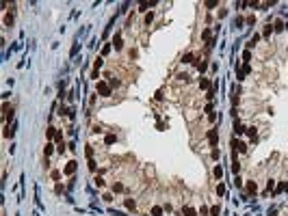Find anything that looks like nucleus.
<instances>
[{
    "mask_svg": "<svg viewBox=\"0 0 288 216\" xmlns=\"http://www.w3.org/2000/svg\"><path fill=\"white\" fill-rule=\"evenodd\" d=\"M108 84H111V87H119V80H115V78H108Z\"/></svg>",
    "mask_w": 288,
    "mask_h": 216,
    "instance_id": "f704fd0d",
    "label": "nucleus"
},
{
    "mask_svg": "<svg viewBox=\"0 0 288 216\" xmlns=\"http://www.w3.org/2000/svg\"><path fill=\"white\" fill-rule=\"evenodd\" d=\"M85 153H87V158H89V160H91V158H93V147H91V145H87V149H85Z\"/></svg>",
    "mask_w": 288,
    "mask_h": 216,
    "instance_id": "b1692460",
    "label": "nucleus"
},
{
    "mask_svg": "<svg viewBox=\"0 0 288 216\" xmlns=\"http://www.w3.org/2000/svg\"><path fill=\"white\" fill-rule=\"evenodd\" d=\"M126 207L128 210H134V207H137V201H134V199H126Z\"/></svg>",
    "mask_w": 288,
    "mask_h": 216,
    "instance_id": "a211bd4d",
    "label": "nucleus"
},
{
    "mask_svg": "<svg viewBox=\"0 0 288 216\" xmlns=\"http://www.w3.org/2000/svg\"><path fill=\"white\" fill-rule=\"evenodd\" d=\"M102 65H104V59H102V56H98V59L93 61V69H100Z\"/></svg>",
    "mask_w": 288,
    "mask_h": 216,
    "instance_id": "4468645a",
    "label": "nucleus"
},
{
    "mask_svg": "<svg viewBox=\"0 0 288 216\" xmlns=\"http://www.w3.org/2000/svg\"><path fill=\"white\" fill-rule=\"evenodd\" d=\"M215 177H217V179H221V177H223V169H221V164H217V167H215Z\"/></svg>",
    "mask_w": 288,
    "mask_h": 216,
    "instance_id": "dca6fc26",
    "label": "nucleus"
},
{
    "mask_svg": "<svg viewBox=\"0 0 288 216\" xmlns=\"http://www.w3.org/2000/svg\"><path fill=\"white\" fill-rule=\"evenodd\" d=\"M95 184H98V186L102 188V186H104V179H102V177H95Z\"/></svg>",
    "mask_w": 288,
    "mask_h": 216,
    "instance_id": "ea45409f",
    "label": "nucleus"
},
{
    "mask_svg": "<svg viewBox=\"0 0 288 216\" xmlns=\"http://www.w3.org/2000/svg\"><path fill=\"white\" fill-rule=\"evenodd\" d=\"M113 45H115V50H122V48H124L122 35H115V37H113Z\"/></svg>",
    "mask_w": 288,
    "mask_h": 216,
    "instance_id": "39448f33",
    "label": "nucleus"
},
{
    "mask_svg": "<svg viewBox=\"0 0 288 216\" xmlns=\"http://www.w3.org/2000/svg\"><path fill=\"white\" fill-rule=\"evenodd\" d=\"M182 63H193V54H184V56H182Z\"/></svg>",
    "mask_w": 288,
    "mask_h": 216,
    "instance_id": "412c9836",
    "label": "nucleus"
},
{
    "mask_svg": "<svg viewBox=\"0 0 288 216\" xmlns=\"http://www.w3.org/2000/svg\"><path fill=\"white\" fill-rule=\"evenodd\" d=\"M108 212H111L113 216H128V214H124V212H119V210H113V207H111V210H108Z\"/></svg>",
    "mask_w": 288,
    "mask_h": 216,
    "instance_id": "cd10ccee",
    "label": "nucleus"
},
{
    "mask_svg": "<svg viewBox=\"0 0 288 216\" xmlns=\"http://www.w3.org/2000/svg\"><path fill=\"white\" fill-rule=\"evenodd\" d=\"M238 71H240V74H245V76H247V74H249V71H251V65H249V63H245V65H243V67H240V69H238Z\"/></svg>",
    "mask_w": 288,
    "mask_h": 216,
    "instance_id": "f3484780",
    "label": "nucleus"
},
{
    "mask_svg": "<svg viewBox=\"0 0 288 216\" xmlns=\"http://www.w3.org/2000/svg\"><path fill=\"white\" fill-rule=\"evenodd\" d=\"M152 216H162V207L160 205H154V207H152Z\"/></svg>",
    "mask_w": 288,
    "mask_h": 216,
    "instance_id": "2eb2a0df",
    "label": "nucleus"
},
{
    "mask_svg": "<svg viewBox=\"0 0 288 216\" xmlns=\"http://www.w3.org/2000/svg\"><path fill=\"white\" fill-rule=\"evenodd\" d=\"M260 41V35H254V37H251V39H249V43H247V48H254L256 43H258Z\"/></svg>",
    "mask_w": 288,
    "mask_h": 216,
    "instance_id": "ddd939ff",
    "label": "nucleus"
},
{
    "mask_svg": "<svg viewBox=\"0 0 288 216\" xmlns=\"http://www.w3.org/2000/svg\"><path fill=\"white\" fill-rule=\"evenodd\" d=\"M52 151H54V145H52V143H48V145H46V149H44L46 158H48V156H50V153H52Z\"/></svg>",
    "mask_w": 288,
    "mask_h": 216,
    "instance_id": "6ab92c4d",
    "label": "nucleus"
},
{
    "mask_svg": "<svg viewBox=\"0 0 288 216\" xmlns=\"http://www.w3.org/2000/svg\"><path fill=\"white\" fill-rule=\"evenodd\" d=\"M269 216H277V212H275V210H269Z\"/></svg>",
    "mask_w": 288,
    "mask_h": 216,
    "instance_id": "79ce46f5",
    "label": "nucleus"
},
{
    "mask_svg": "<svg viewBox=\"0 0 288 216\" xmlns=\"http://www.w3.org/2000/svg\"><path fill=\"white\" fill-rule=\"evenodd\" d=\"M238 171H240V162H238L236 151H234V158H232V173H234V175H238Z\"/></svg>",
    "mask_w": 288,
    "mask_h": 216,
    "instance_id": "20e7f679",
    "label": "nucleus"
},
{
    "mask_svg": "<svg viewBox=\"0 0 288 216\" xmlns=\"http://www.w3.org/2000/svg\"><path fill=\"white\" fill-rule=\"evenodd\" d=\"M247 192H249V195H256V192H258V186H256V182H249V184H247Z\"/></svg>",
    "mask_w": 288,
    "mask_h": 216,
    "instance_id": "1a4fd4ad",
    "label": "nucleus"
},
{
    "mask_svg": "<svg viewBox=\"0 0 288 216\" xmlns=\"http://www.w3.org/2000/svg\"><path fill=\"white\" fill-rule=\"evenodd\" d=\"M5 24H7V26L13 24V15H7V17H5Z\"/></svg>",
    "mask_w": 288,
    "mask_h": 216,
    "instance_id": "473e14b6",
    "label": "nucleus"
},
{
    "mask_svg": "<svg viewBox=\"0 0 288 216\" xmlns=\"http://www.w3.org/2000/svg\"><path fill=\"white\" fill-rule=\"evenodd\" d=\"M52 179H61V173L59 171H52Z\"/></svg>",
    "mask_w": 288,
    "mask_h": 216,
    "instance_id": "a19ab883",
    "label": "nucleus"
},
{
    "mask_svg": "<svg viewBox=\"0 0 288 216\" xmlns=\"http://www.w3.org/2000/svg\"><path fill=\"white\" fill-rule=\"evenodd\" d=\"M221 214V207L219 205H212V207H210V216H219Z\"/></svg>",
    "mask_w": 288,
    "mask_h": 216,
    "instance_id": "aec40b11",
    "label": "nucleus"
},
{
    "mask_svg": "<svg viewBox=\"0 0 288 216\" xmlns=\"http://www.w3.org/2000/svg\"><path fill=\"white\" fill-rule=\"evenodd\" d=\"M271 33H273V26H271V24H269V26H267V28H264V33H262V37H269V35H271Z\"/></svg>",
    "mask_w": 288,
    "mask_h": 216,
    "instance_id": "393cba45",
    "label": "nucleus"
},
{
    "mask_svg": "<svg viewBox=\"0 0 288 216\" xmlns=\"http://www.w3.org/2000/svg\"><path fill=\"white\" fill-rule=\"evenodd\" d=\"M115 141H117V138H115V134H106V136H104V145H113Z\"/></svg>",
    "mask_w": 288,
    "mask_h": 216,
    "instance_id": "9b49d317",
    "label": "nucleus"
},
{
    "mask_svg": "<svg viewBox=\"0 0 288 216\" xmlns=\"http://www.w3.org/2000/svg\"><path fill=\"white\" fill-rule=\"evenodd\" d=\"M286 30H288V24H286Z\"/></svg>",
    "mask_w": 288,
    "mask_h": 216,
    "instance_id": "37998d69",
    "label": "nucleus"
},
{
    "mask_svg": "<svg viewBox=\"0 0 288 216\" xmlns=\"http://www.w3.org/2000/svg\"><path fill=\"white\" fill-rule=\"evenodd\" d=\"M182 214H184V216H197V210H195V207H191V205H186L184 210H182Z\"/></svg>",
    "mask_w": 288,
    "mask_h": 216,
    "instance_id": "423d86ee",
    "label": "nucleus"
},
{
    "mask_svg": "<svg viewBox=\"0 0 288 216\" xmlns=\"http://www.w3.org/2000/svg\"><path fill=\"white\" fill-rule=\"evenodd\" d=\"M232 147H234L236 151H247V145H245V143H240V141H234V145H232Z\"/></svg>",
    "mask_w": 288,
    "mask_h": 216,
    "instance_id": "6e6552de",
    "label": "nucleus"
},
{
    "mask_svg": "<svg viewBox=\"0 0 288 216\" xmlns=\"http://www.w3.org/2000/svg\"><path fill=\"white\" fill-rule=\"evenodd\" d=\"M206 67H208L206 61H199V63H197V69H199V71H206Z\"/></svg>",
    "mask_w": 288,
    "mask_h": 216,
    "instance_id": "5701e85b",
    "label": "nucleus"
},
{
    "mask_svg": "<svg viewBox=\"0 0 288 216\" xmlns=\"http://www.w3.org/2000/svg\"><path fill=\"white\" fill-rule=\"evenodd\" d=\"M78 48H80L78 43H74V45H72V52H69V56H76V52H78Z\"/></svg>",
    "mask_w": 288,
    "mask_h": 216,
    "instance_id": "c756f323",
    "label": "nucleus"
},
{
    "mask_svg": "<svg viewBox=\"0 0 288 216\" xmlns=\"http://www.w3.org/2000/svg\"><path fill=\"white\" fill-rule=\"evenodd\" d=\"M199 89L210 91V89H212V87H210V80H208V78H201V80H199Z\"/></svg>",
    "mask_w": 288,
    "mask_h": 216,
    "instance_id": "0eeeda50",
    "label": "nucleus"
},
{
    "mask_svg": "<svg viewBox=\"0 0 288 216\" xmlns=\"http://www.w3.org/2000/svg\"><path fill=\"white\" fill-rule=\"evenodd\" d=\"M234 26H236V28H243V17H236V20H234Z\"/></svg>",
    "mask_w": 288,
    "mask_h": 216,
    "instance_id": "2f4dec72",
    "label": "nucleus"
},
{
    "mask_svg": "<svg viewBox=\"0 0 288 216\" xmlns=\"http://www.w3.org/2000/svg\"><path fill=\"white\" fill-rule=\"evenodd\" d=\"M152 20H154V13H152V11H150V13H147V15H145V24H150V22H152Z\"/></svg>",
    "mask_w": 288,
    "mask_h": 216,
    "instance_id": "72a5a7b5",
    "label": "nucleus"
},
{
    "mask_svg": "<svg viewBox=\"0 0 288 216\" xmlns=\"http://www.w3.org/2000/svg\"><path fill=\"white\" fill-rule=\"evenodd\" d=\"M122 190H124V184H119V182L113 184V192H122Z\"/></svg>",
    "mask_w": 288,
    "mask_h": 216,
    "instance_id": "4be33fe9",
    "label": "nucleus"
},
{
    "mask_svg": "<svg viewBox=\"0 0 288 216\" xmlns=\"http://www.w3.org/2000/svg\"><path fill=\"white\" fill-rule=\"evenodd\" d=\"M199 214H201V216H206V214H210V210H208V207H204V205H201V210H199Z\"/></svg>",
    "mask_w": 288,
    "mask_h": 216,
    "instance_id": "4c0bfd02",
    "label": "nucleus"
},
{
    "mask_svg": "<svg viewBox=\"0 0 288 216\" xmlns=\"http://www.w3.org/2000/svg\"><path fill=\"white\" fill-rule=\"evenodd\" d=\"M111 48H113V45H111V43H106V45L102 48V54H108V52H111Z\"/></svg>",
    "mask_w": 288,
    "mask_h": 216,
    "instance_id": "c9c22d12",
    "label": "nucleus"
},
{
    "mask_svg": "<svg viewBox=\"0 0 288 216\" xmlns=\"http://www.w3.org/2000/svg\"><path fill=\"white\" fill-rule=\"evenodd\" d=\"M91 78H93V80H98V78H100V74H98V69H93V71H91Z\"/></svg>",
    "mask_w": 288,
    "mask_h": 216,
    "instance_id": "58836bf2",
    "label": "nucleus"
},
{
    "mask_svg": "<svg viewBox=\"0 0 288 216\" xmlns=\"http://www.w3.org/2000/svg\"><path fill=\"white\" fill-rule=\"evenodd\" d=\"M234 184H236V186H238V188H240V186H243V179H240V177H238V175H236V177H234Z\"/></svg>",
    "mask_w": 288,
    "mask_h": 216,
    "instance_id": "e433bc0d",
    "label": "nucleus"
},
{
    "mask_svg": "<svg viewBox=\"0 0 288 216\" xmlns=\"http://www.w3.org/2000/svg\"><path fill=\"white\" fill-rule=\"evenodd\" d=\"M74 173H76V162H67V164H65V169H63V175H74Z\"/></svg>",
    "mask_w": 288,
    "mask_h": 216,
    "instance_id": "7ed1b4c3",
    "label": "nucleus"
},
{
    "mask_svg": "<svg viewBox=\"0 0 288 216\" xmlns=\"http://www.w3.org/2000/svg\"><path fill=\"white\" fill-rule=\"evenodd\" d=\"M208 143H210V147L219 145V132L217 130H208Z\"/></svg>",
    "mask_w": 288,
    "mask_h": 216,
    "instance_id": "f03ea898",
    "label": "nucleus"
},
{
    "mask_svg": "<svg viewBox=\"0 0 288 216\" xmlns=\"http://www.w3.org/2000/svg\"><path fill=\"white\" fill-rule=\"evenodd\" d=\"M284 28H286V24H284L282 20H277V22L273 24V30H277V33H279V30H284Z\"/></svg>",
    "mask_w": 288,
    "mask_h": 216,
    "instance_id": "f8f14e48",
    "label": "nucleus"
},
{
    "mask_svg": "<svg viewBox=\"0 0 288 216\" xmlns=\"http://www.w3.org/2000/svg\"><path fill=\"white\" fill-rule=\"evenodd\" d=\"M217 195H225V186H223V184H219V186H217Z\"/></svg>",
    "mask_w": 288,
    "mask_h": 216,
    "instance_id": "bb28decb",
    "label": "nucleus"
},
{
    "mask_svg": "<svg viewBox=\"0 0 288 216\" xmlns=\"http://www.w3.org/2000/svg\"><path fill=\"white\" fill-rule=\"evenodd\" d=\"M201 39H208V41H210V39H212V37H210V30H208V28H206V30H204V33H201Z\"/></svg>",
    "mask_w": 288,
    "mask_h": 216,
    "instance_id": "7c9ffc66",
    "label": "nucleus"
},
{
    "mask_svg": "<svg viewBox=\"0 0 288 216\" xmlns=\"http://www.w3.org/2000/svg\"><path fill=\"white\" fill-rule=\"evenodd\" d=\"M98 93L102 95V97H108V95L113 93V87L106 82V80H100V82H98Z\"/></svg>",
    "mask_w": 288,
    "mask_h": 216,
    "instance_id": "f257e3e1",
    "label": "nucleus"
},
{
    "mask_svg": "<svg viewBox=\"0 0 288 216\" xmlns=\"http://www.w3.org/2000/svg\"><path fill=\"white\" fill-rule=\"evenodd\" d=\"M243 59H245V63H249V61H251V52H249V50H245V52H243Z\"/></svg>",
    "mask_w": 288,
    "mask_h": 216,
    "instance_id": "a878e982",
    "label": "nucleus"
},
{
    "mask_svg": "<svg viewBox=\"0 0 288 216\" xmlns=\"http://www.w3.org/2000/svg\"><path fill=\"white\" fill-rule=\"evenodd\" d=\"M234 132H236V134H243V132H245L243 123H240V121H236V119H234Z\"/></svg>",
    "mask_w": 288,
    "mask_h": 216,
    "instance_id": "9d476101",
    "label": "nucleus"
},
{
    "mask_svg": "<svg viewBox=\"0 0 288 216\" xmlns=\"http://www.w3.org/2000/svg\"><path fill=\"white\" fill-rule=\"evenodd\" d=\"M204 5L208 7V9H212V7H217V5H219V2H217V0H208V2H204Z\"/></svg>",
    "mask_w": 288,
    "mask_h": 216,
    "instance_id": "c85d7f7f",
    "label": "nucleus"
}]
</instances>
